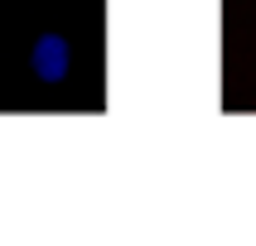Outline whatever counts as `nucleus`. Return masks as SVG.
<instances>
[{
    "label": "nucleus",
    "mask_w": 256,
    "mask_h": 246,
    "mask_svg": "<svg viewBox=\"0 0 256 246\" xmlns=\"http://www.w3.org/2000/svg\"><path fill=\"white\" fill-rule=\"evenodd\" d=\"M68 63H72V48L58 39V34H44V39L29 48V68L39 72L44 82H63V77H68Z\"/></svg>",
    "instance_id": "f257e3e1"
}]
</instances>
